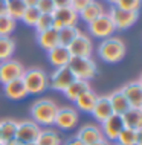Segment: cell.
<instances>
[{"label": "cell", "instance_id": "obj_37", "mask_svg": "<svg viewBox=\"0 0 142 145\" xmlns=\"http://www.w3.org/2000/svg\"><path fill=\"white\" fill-rule=\"evenodd\" d=\"M54 5H55V9H58V8H67V6H70V0H54Z\"/></svg>", "mask_w": 142, "mask_h": 145}, {"label": "cell", "instance_id": "obj_33", "mask_svg": "<svg viewBox=\"0 0 142 145\" xmlns=\"http://www.w3.org/2000/svg\"><path fill=\"white\" fill-rule=\"evenodd\" d=\"M34 28L37 29V32L46 31L49 28H54V15L52 14H41L40 18H38V22H37V25H35Z\"/></svg>", "mask_w": 142, "mask_h": 145}, {"label": "cell", "instance_id": "obj_20", "mask_svg": "<svg viewBox=\"0 0 142 145\" xmlns=\"http://www.w3.org/2000/svg\"><path fill=\"white\" fill-rule=\"evenodd\" d=\"M122 124L125 128H132L136 131H142V108L130 107L124 115H121Z\"/></svg>", "mask_w": 142, "mask_h": 145}, {"label": "cell", "instance_id": "obj_14", "mask_svg": "<svg viewBox=\"0 0 142 145\" xmlns=\"http://www.w3.org/2000/svg\"><path fill=\"white\" fill-rule=\"evenodd\" d=\"M121 92L124 93V96L127 98L130 107L133 108H142V84L141 80L132 81V83L125 84L121 89Z\"/></svg>", "mask_w": 142, "mask_h": 145}, {"label": "cell", "instance_id": "obj_8", "mask_svg": "<svg viewBox=\"0 0 142 145\" xmlns=\"http://www.w3.org/2000/svg\"><path fill=\"white\" fill-rule=\"evenodd\" d=\"M25 73V67L20 61L17 60H5L0 61V83L6 84L9 81H14L17 78H22Z\"/></svg>", "mask_w": 142, "mask_h": 145}, {"label": "cell", "instance_id": "obj_32", "mask_svg": "<svg viewBox=\"0 0 142 145\" xmlns=\"http://www.w3.org/2000/svg\"><path fill=\"white\" fill-rule=\"evenodd\" d=\"M40 15H41V12L37 9V8H26L20 20L27 26H35L37 22H38V18H40Z\"/></svg>", "mask_w": 142, "mask_h": 145}, {"label": "cell", "instance_id": "obj_34", "mask_svg": "<svg viewBox=\"0 0 142 145\" xmlns=\"http://www.w3.org/2000/svg\"><path fill=\"white\" fill-rule=\"evenodd\" d=\"M116 8H121V9L125 11H133V12H137L141 8V0H116L115 2Z\"/></svg>", "mask_w": 142, "mask_h": 145}, {"label": "cell", "instance_id": "obj_39", "mask_svg": "<svg viewBox=\"0 0 142 145\" xmlns=\"http://www.w3.org/2000/svg\"><path fill=\"white\" fill-rule=\"evenodd\" d=\"M23 2H25L26 8H35L38 3V0H23Z\"/></svg>", "mask_w": 142, "mask_h": 145}, {"label": "cell", "instance_id": "obj_38", "mask_svg": "<svg viewBox=\"0 0 142 145\" xmlns=\"http://www.w3.org/2000/svg\"><path fill=\"white\" fill-rule=\"evenodd\" d=\"M64 145H84L81 142L80 139L77 138V136H75V138H72V139H69V140H66V144Z\"/></svg>", "mask_w": 142, "mask_h": 145}, {"label": "cell", "instance_id": "obj_3", "mask_svg": "<svg viewBox=\"0 0 142 145\" xmlns=\"http://www.w3.org/2000/svg\"><path fill=\"white\" fill-rule=\"evenodd\" d=\"M23 84L27 90V95H40L49 87V78H47L46 72L41 69H29L25 70L22 75Z\"/></svg>", "mask_w": 142, "mask_h": 145}, {"label": "cell", "instance_id": "obj_23", "mask_svg": "<svg viewBox=\"0 0 142 145\" xmlns=\"http://www.w3.org/2000/svg\"><path fill=\"white\" fill-rule=\"evenodd\" d=\"M96 98H98V95H95V92H92V89H89V90H86L84 93H81L73 103L77 105L78 110H81L84 113H92L93 105L96 103Z\"/></svg>", "mask_w": 142, "mask_h": 145}, {"label": "cell", "instance_id": "obj_29", "mask_svg": "<svg viewBox=\"0 0 142 145\" xmlns=\"http://www.w3.org/2000/svg\"><path fill=\"white\" fill-rule=\"evenodd\" d=\"M81 31L77 28V26H63V28L58 29V40H60L61 46H67L73 41V38L80 34Z\"/></svg>", "mask_w": 142, "mask_h": 145}, {"label": "cell", "instance_id": "obj_36", "mask_svg": "<svg viewBox=\"0 0 142 145\" xmlns=\"http://www.w3.org/2000/svg\"><path fill=\"white\" fill-rule=\"evenodd\" d=\"M89 2L90 0H70V8H72L73 11H77V12H80Z\"/></svg>", "mask_w": 142, "mask_h": 145}, {"label": "cell", "instance_id": "obj_27", "mask_svg": "<svg viewBox=\"0 0 142 145\" xmlns=\"http://www.w3.org/2000/svg\"><path fill=\"white\" fill-rule=\"evenodd\" d=\"M35 144L37 145H63L61 138L58 136V133L50 130V128H41Z\"/></svg>", "mask_w": 142, "mask_h": 145}, {"label": "cell", "instance_id": "obj_12", "mask_svg": "<svg viewBox=\"0 0 142 145\" xmlns=\"http://www.w3.org/2000/svg\"><path fill=\"white\" fill-rule=\"evenodd\" d=\"M54 28L60 29L63 26H77L78 20H80V15L77 11H73L70 6L67 8H58L54 12Z\"/></svg>", "mask_w": 142, "mask_h": 145}, {"label": "cell", "instance_id": "obj_5", "mask_svg": "<svg viewBox=\"0 0 142 145\" xmlns=\"http://www.w3.org/2000/svg\"><path fill=\"white\" fill-rule=\"evenodd\" d=\"M89 25V31L93 37L96 38H109L115 34V25H113L112 18H110L109 12L101 14L99 17H96L93 22L87 23Z\"/></svg>", "mask_w": 142, "mask_h": 145}, {"label": "cell", "instance_id": "obj_42", "mask_svg": "<svg viewBox=\"0 0 142 145\" xmlns=\"http://www.w3.org/2000/svg\"><path fill=\"white\" fill-rule=\"evenodd\" d=\"M92 145H110V144H109V140L101 139V140H96V142H93Z\"/></svg>", "mask_w": 142, "mask_h": 145}, {"label": "cell", "instance_id": "obj_1", "mask_svg": "<svg viewBox=\"0 0 142 145\" xmlns=\"http://www.w3.org/2000/svg\"><path fill=\"white\" fill-rule=\"evenodd\" d=\"M58 112V105L54 99H49V98H41V99H37L31 107V115H32V121L37 122L38 125H44V127H49V125L54 124L55 121V115Z\"/></svg>", "mask_w": 142, "mask_h": 145}, {"label": "cell", "instance_id": "obj_7", "mask_svg": "<svg viewBox=\"0 0 142 145\" xmlns=\"http://www.w3.org/2000/svg\"><path fill=\"white\" fill-rule=\"evenodd\" d=\"M41 131V127L34 121L25 119L22 122H17V133H15V139L22 144H31L35 142Z\"/></svg>", "mask_w": 142, "mask_h": 145}, {"label": "cell", "instance_id": "obj_17", "mask_svg": "<svg viewBox=\"0 0 142 145\" xmlns=\"http://www.w3.org/2000/svg\"><path fill=\"white\" fill-rule=\"evenodd\" d=\"M92 115L95 118V121H98V122H101V124L113 115L112 105H110V101H109L107 96H98L96 98V103L93 105Z\"/></svg>", "mask_w": 142, "mask_h": 145}, {"label": "cell", "instance_id": "obj_18", "mask_svg": "<svg viewBox=\"0 0 142 145\" xmlns=\"http://www.w3.org/2000/svg\"><path fill=\"white\" fill-rule=\"evenodd\" d=\"M3 92H5L6 98H9L12 101H20L27 96V90L25 87V84H23L22 78H17L14 81H9V83L3 84Z\"/></svg>", "mask_w": 142, "mask_h": 145}, {"label": "cell", "instance_id": "obj_43", "mask_svg": "<svg viewBox=\"0 0 142 145\" xmlns=\"http://www.w3.org/2000/svg\"><path fill=\"white\" fill-rule=\"evenodd\" d=\"M23 145H37L35 142H31V144H23Z\"/></svg>", "mask_w": 142, "mask_h": 145}, {"label": "cell", "instance_id": "obj_30", "mask_svg": "<svg viewBox=\"0 0 142 145\" xmlns=\"http://www.w3.org/2000/svg\"><path fill=\"white\" fill-rule=\"evenodd\" d=\"M15 50V41L11 37H0V61L9 60Z\"/></svg>", "mask_w": 142, "mask_h": 145}, {"label": "cell", "instance_id": "obj_31", "mask_svg": "<svg viewBox=\"0 0 142 145\" xmlns=\"http://www.w3.org/2000/svg\"><path fill=\"white\" fill-rule=\"evenodd\" d=\"M15 25H17V22L11 18L8 14L0 15V37H9L14 32Z\"/></svg>", "mask_w": 142, "mask_h": 145}, {"label": "cell", "instance_id": "obj_16", "mask_svg": "<svg viewBox=\"0 0 142 145\" xmlns=\"http://www.w3.org/2000/svg\"><path fill=\"white\" fill-rule=\"evenodd\" d=\"M77 138L81 140L84 145H92L93 142L96 140H101L104 139L102 138V133H101V128L95 124H86L78 130L77 133Z\"/></svg>", "mask_w": 142, "mask_h": 145}, {"label": "cell", "instance_id": "obj_19", "mask_svg": "<svg viewBox=\"0 0 142 145\" xmlns=\"http://www.w3.org/2000/svg\"><path fill=\"white\" fill-rule=\"evenodd\" d=\"M37 43L40 48H43L44 50H50L52 48L60 44L58 40V29L55 28H49L46 31H40L37 32Z\"/></svg>", "mask_w": 142, "mask_h": 145}, {"label": "cell", "instance_id": "obj_2", "mask_svg": "<svg viewBox=\"0 0 142 145\" xmlns=\"http://www.w3.org/2000/svg\"><path fill=\"white\" fill-rule=\"evenodd\" d=\"M98 55L105 63H118L125 57V43L113 35L104 38L98 46Z\"/></svg>", "mask_w": 142, "mask_h": 145}, {"label": "cell", "instance_id": "obj_13", "mask_svg": "<svg viewBox=\"0 0 142 145\" xmlns=\"http://www.w3.org/2000/svg\"><path fill=\"white\" fill-rule=\"evenodd\" d=\"M101 133L102 138L105 140H112V142H116L118 135L121 133V130L124 128V124H122L121 116L118 115H112L109 119H105L104 122L101 124Z\"/></svg>", "mask_w": 142, "mask_h": 145}, {"label": "cell", "instance_id": "obj_44", "mask_svg": "<svg viewBox=\"0 0 142 145\" xmlns=\"http://www.w3.org/2000/svg\"><path fill=\"white\" fill-rule=\"evenodd\" d=\"M107 2H110V3H113V5H115V2H116V0H107Z\"/></svg>", "mask_w": 142, "mask_h": 145}, {"label": "cell", "instance_id": "obj_26", "mask_svg": "<svg viewBox=\"0 0 142 145\" xmlns=\"http://www.w3.org/2000/svg\"><path fill=\"white\" fill-rule=\"evenodd\" d=\"M141 133L142 131H136L132 128H122L121 133L118 135L116 144L119 145H135V144H141Z\"/></svg>", "mask_w": 142, "mask_h": 145}, {"label": "cell", "instance_id": "obj_40", "mask_svg": "<svg viewBox=\"0 0 142 145\" xmlns=\"http://www.w3.org/2000/svg\"><path fill=\"white\" fill-rule=\"evenodd\" d=\"M6 14V0H0V15Z\"/></svg>", "mask_w": 142, "mask_h": 145}, {"label": "cell", "instance_id": "obj_46", "mask_svg": "<svg viewBox=\"0 0 142 145\" xmlns=\"http://www.w3.org/2000/svg\"><path fill=\"white\" fill-rule=\"evenodd\" d=\"M0 145H3V142H0Z\"/></svg>", "mask_w": 142, "mask_h": 145}, {"label": "cell", "instance_id": "obj_45", "mask_svg": "<svg viewBox=\"0 0 142 145\" xmlns=\"http://www.w3.org/2000/svg\"><path fill=\"white\" fill-rule=\"evenodd\" d=\"M135 145H142V144H135Z\"/></svg>", "mask_w": 142, "mask_h": 145}, {"label": "cell", "instance_id": "obj_25", "mask_svg": "<svg viewBox=\"0 0 142 145\" xmlns=\"http://www.w3.org/2000/svg\"><path fill=\"white\" fill-rule=\"evenodd\" d=\"M17 133V121L14 119H5L0 121V142H8V140L15 139Z\"/></svg>", "mask_w": 142, "mask_h": 145}, {"label": "cell", "instance_id": "obj_24", "mask_svg": "<svg viewBox=\"0 0 142 145\" xmlns=\"http://www.w3.org/2000/svg\"><path fill=\"white\" fill-rule=\"evenodd\" d=\"M90 89V84H89V81H82V80H73L72 83L69 84V87L64 90V96L67 98L69 101H73L77 99L78 96L81 95V93H84L86 90H89Z\"/></svg>", "mask_w": 142, "mask_h": 145}, {"label": "cell", "instance_id": "obj_6", "mask_svg": "<svg viewBox=\"0 0 142 145\" xmlns=\"http://www.w3.org/2000/svg\"><path fill=\"white\" fill-rule=\"evenodd\" d=\"M109 15H110V18H112L113 25H115V29L124 31V29L132 28V26L137 22L139 12H133V11H125V9H121V8L113 6L112 9L109 11Z\"/></svg>", "mask_w": 142, "mask_h": 145}, {"label": "cell", "instance_id": "obj_22", "mask_svg": "<svg viewBox=\"0 0 142 145\" xmlns=\"http://www.w3.org/2000/svg\"><path fill=\"white\" fill-rule=\"evenodd\" d=\"M104 6H102V3H99L98 0H90V2L86 5L82 9L78 12L80 15V18H82L86 23H90L93 22L96 17H99L101 14H104Z\"/></svg>", "mask_w": 142, "mask_h": 145}, {"label": "cell", "instance_id": "obj_41", "mask_svg": "<svg viewBox=\"0 0 142 145\" xmlns=\"http://www.w3.org/2000/svg\"><path fill=\"white\" fill-rule=\"evenodd\" d=\"M3 145H23L22 142H18L17 139H12V140H8V142H5Z\"/></svg>", "mask_w": 142, "mask_h": 145}, {"label": "cell", "instance_id": "obj_10", "mask_svg": "<svg viewBox=\"0 0 142 145\" xmlns=\"http://www.w3.org/2000/svg\"><path fill=\"white\" fill-rule=\"evenodd\" d=\"M75 80L72 72L69 70L67 66H63V67H57L54 70V73L49 78V87L57 90V92H64L69 87V84Z\"/></svg>", "mask_w": 142, "mask_h": 145}, {"label": "cell", "instance_id": "obj_4", "mask_svg": "<svg viewBox=\"0 0 142 145\" xmlns=\"http://www.w3.org/2000/svg\"><path fill=\"white\" fill-rule=\"evenodd\" d=\"M67 67L75 80L90 81L96 75V64L90 57H72L67 63Z\"/></svg>", "mask_w": 142, "mask_h": 145}, {"label": "cell", "instance_id": "obj_47", "mask_svg": "<svg viewBox=\"0 0 142 145\" xmlns=\"http://www.w3.org/2000/svg\"><path fill=\"white\" fill-rule=\"evenodd\" d=\"M115 145H119V144H115Z\"/></svg>", "mask_w": 142, "mask_h": 145}, {"label": "cell", "instance_id": "obj_35", "mask_svg": "<svg viewBox=\"0 0 142 145\" xmlns=\"http://www.w3.org/2000/svg\"><path fill=\"white\" fill-rule=\"evenodd\" d=\"M37 8L41 14H52L55 11V5H54V0H38Z\"/></svg>", "mask_w": 142, "mask_h": 145}, {"label": "cell", "instance_id": "obj_28", "mask_svg": "<svg viewBox=\"0 0 142 145\" xmlns=\"http://www.w3.org/2000/svg\"><path fill=\"white\" fill-rule=\"evenodd\" d=\"M26 9V5L23 0H6V14L15 22L20 20L23 12Z\"/></svg>", "mask_w": 142, "mask_h": 145}, {"label": "cell", "instance_id": "obj_11", "mask_svg": "<svg viewBox=\"0 0 142 145\" xmlns=\"http://www.w3.org/2000/svg\"><path fill=\"white\" fill-rule=\"evenodd\" d=\"M78 121H80V115H78L77 108L61 107L58 108L57 115H55L54 124L58 128H61V130H70V128H73L78 124Z\"/></svg>", "mask_w": 142, "mask_h": 145}, {"label": "cell", "instance_id": "obj_15", "mask_svg": "<svg viewBox=\"0 0 142 145\" xmlns=\"http://www.w3.org/2000/svg\"><path fill=\"white\" fill-rule=\"evenodd\" d=\"M47 58H49L50 64L57 69V67L67 66V63L70 61L72 55H70L69 49L66 48V46L58 44V46H55V48H52L50 50H47Z\"/></svg>", "mask_w": 142, "mask_h": 145}, {"label": "cell", "instance_id": "obj_21", "mask_svg": "<svg viewBox=\"0 0 142 145\" xmlns=\"http://www.w3.org/2000/svg\"><path fill=\"white\" fill-rule=\"evenodd\" d=\"M107 98H109V101H110V105H112L113 115L121 116V115H124V113L130 108V104H128L127 98L124 96V93L121 92V89L112 92Z\"/></svg>", "mask_w": 142, "mask_h": 145}, {"label": "cell", "instance_id": "obj_9", "mask_svg": "<svg viewBox=\"0 0 142 145\" xmlns=\"http://www.w3.org/2000/svg\"><path fill=\"white\" fill-rule=\"evenodd\" d=\"M67 49L72 57H90L93 52V43L89 35L80 32L67 46Z\"/></svg>", "mask_w": 142, "mask_h": 145}]
</instances>
